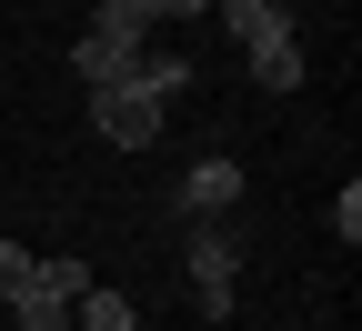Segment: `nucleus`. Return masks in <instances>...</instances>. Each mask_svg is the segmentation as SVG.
Wrapping results in <instances>:
<instances>
[{"mask_svg":"<svg viewBox=\"0 0 362 331\" xmlns=\"http://www.w3.org/2000/svg\"><path fill=\"white\" fill-rule=\"evenodd\" d=\"M90 121H101V140H111V151H151V140H161V101H151L141 80L90 90Z\"/></svg>","mask_w":362,"mask_h":331,"instance_id":"obj_3","label":"nucleus"},{"mask_svg":"<svg viewBox=\"0 0 362 331\" xmlns=\"http://www.w3.org/2000/svg\"><path fill=\"white\" fill-rule=\"evenodd\" d=\"M332 231H342V241H362V181H342V201H332Z\"/></svg>","mask_w":362,"mask_h":331,"instance_id":"obj_10","label":"nucleus"},{"mask_svg":"<svg viewBox=\"0 0 362 331\" xmlns=\"http://www.w3.org/2000/svg\"><path fill=\"white\" fill-rule=\"evenodd\" d=\"M242 201V161H192V171H181V211H192V221H221V211H232Z\"/></svg>","mask_w":362,"mask_h":331,"instance_id":"obj_5","label":"nucleus"},{"mask_svg":"<svg viewBox=\"0 0 362 331\" xmlns=\"http://www.w3.org/2000/svg\"><path fill=\"white\" fill-rule=\"evenodd\" d=\"M11 311H21V331H71V301H51V291H21Z\"/></svg>","mask_w":362,"mask_h":331,"instance_id":"obj_9","label":"nucleus"},{"mask_svg":"<svg viewBox=\"0 0 362 331\" xmlns=\"http://www.w3.org/2000/svg\"><path fill=\"white\" fill-rule=\"evenodd\" d=\"M71 331H141V311H131L121 291H101V281H90V291L71 301Z\"/></svg>","mask_w":362,"mask_h":331,"instance_id":"obj_6","label":"nucleus"},{"mask_svg":"<svg viewBox=\"0 0 362 331\" xmlns=\"http://www.w3.org/2000/svg\"><path fill=\"white\" fill-rule=\"evenodd\" d=\"M242 61H252V80H262V90H302V30H292V20L252 30V40H242Z\"/></svg>","mask_w":362,"mask_h":331,"instance_id":"obj_4","label":"nucleus"},{"mask_svg":"<svg viewBox=\"0 0 362 331\" xmlns=\"http://www.w3.org/2000/svg\"><path fill=\"white\" fill-rule=\"evenodd\" d=\"M141 51H151V20L131 11V0H101V20L81 30V51H71V71H81L90 90H111V80H131V71H141Z\"/></svg>","mask_w":362,"mask_h":331,"instance_id":"obj_1","label":"nucleus"},{"mask_svg":"<svg viewBox=\"0 0 362 331\" xmlns=\"http://www.w3.org/2000/svg\"><path fill=\"white\" fill-rule=\"evenodd\" d=\"M131 80H141L151 101H171V90H192V61H181V51H141V71H131Z\"/></svg>","mask_w":362,"mask_h":331,"instance_id":"obj_7","label":"nucleus"},{"mask_svg":"<svg viewBox=\"0 0 362 331\" xmlns=\"http://www.w3.org/2000/svg\"><path fill=\"white\" fill-rule=\"evenodd\" d=\"M40 281V251H21V241H0V301H21Z\"/></svg>","mask_w":362,"mask_h":331,"instance_id":"obj_8","label":"nucleus"},{"mask_svg":"<svg viewBox=\"0 0 362 331\" xmlns=\"http://www.w3.org/2000/svg\"><path fill=\"white\" fill-rule=\"evenodd\" d=\"M232 271H242V231L192 221V301H202V321H232Z\"/></svg>","mask_w":362,"mask_h":331,"instance_id":"obj_2","label":"nucleus"},{"mask_svg":"<svg viewBox=\"0 0 362 331\" xmlns=\"http://www.w3.org/2000/svg\"><path fill=\"white\" fill-rule=\"evenodd\" d=\"M141 20H192V11H211V0H131Z\"/></svg>","mask_w":362,"mask_h":331,"instance_id":"obj_11","label":"nucleus"}]
</instances>
